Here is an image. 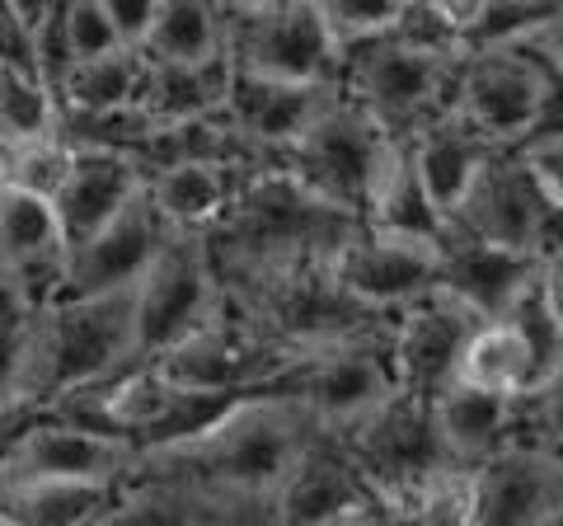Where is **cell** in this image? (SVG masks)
Returning <instances> with one entry per match:
<instances>
[{
	"label": "cell",
	"mask_w": 563,
	"mask_h": 526,
	"mask_svg": "<svg viewBox=\"0 0 563 526\" xmlns=\"http://www.w3.org/2000/svg\"><path fill=\"white\" fill-rule=\"evenodd\" d=\"M554 6H536V0H474L465 20V57L470 52H503V47H531L536 33L544 29Z\"/></svg>",
	"instance_id": "35"
},
{
	"label": "cell",
	"mask_w": 563,
	"mask_h": 526,
	"mask_svg": "<svg viewBox=\"0 0 563 526\" xmlns=\"http://www.w3.org/2000/svg\"><path fill=\"white\" fill-rule=\"evenodd\" d=\"M314 432L320 418L301 399H258L198 442L146 456L132 475L188 484L211 498H277Z\"/></svg>",
	"instance_id": "2"
},
{
	"label": "cell",
	"mask_w": 563,
	"mask_h": 526,
	"mask_svg": "<svg viewBox=\"0 0 563 526\" xmlns=\"http://www.w3.org/2000/svg\"><path fill=\"white\" fill-rule=\"evenodd\" d=\"M132 494V480H43L5 484L0 517L10 526H103Z\"/></svg>",
	"instance_id": "24"
},
{
	"label": "cell",
	"mask_w": 563,
	"mask_h": 526,
	"mask_svg": "<svg viewBox=\"0 0 563 526\" xmlns=\"http://www.w3.org/2000/svg\"><path fill=\"white\" fill-rule=\"evenodd\" d=\"M395 391L399 385H395V362H390V329L372 339L333 343L296 366V399L324 428H352L362 414L385 405Z\"/></svg>",
	"instance_id": "12"
},
{
	"label": "cell",
	"mask_w": 563,
	"mask_h": 526,
	"mask_svg": "<svg viewBox=\"0 0 563 526\" xmlns=\"http://www.w3.org/2000/svg\"><path fill=\"white\" fill-rule=\"evenodd\" d=\"M132 348H136V287L90 296V302L43 306L20 405L52 409L70 395L99 391V385L118 381L132 366Z\"/></svg>",
	"instance_id": "3"
},
{
	"label": "cell",
	"mask_w": 563,
	"mask_h": 526,
	"mask_svg": "<svg viewBox=\"0 0 563 526\" xmlns=\"http://www.w3.org/2000/svg\"><path fill=\"white\" fill-rule=\"evenodd\" d=\"M263 169H282V165H263V161H184L174 169L151 174L146 188L161 217L169 221V231L179 235H207L217 231L221 217L235 207V198L250 188Z\"/></svg>",
	"instance_id": "21"
},
{
	"label": "cell",
	"mask_w": 563,
	"mask_h": 526,
	"mask_svg": "<svg viewBox=\"0 0 563 526\" xmlns=\"http://www.w3.org/2000/svg\"><path fill=\"white\" fill-rule=\"evenodd\" d=\"M231 72L320 85L339 80V43L320 6H225Z\"/></svg>",
	"instance_id": "9"
},
{
	"label": "cell",
	"mask_w": 563,
	"mask_h": 526,
	"mask_svg": "<svg viewBox=\"0 0 563 526\" xmlns=\"http://www.w3.org/2000/svg\"><path fill=\"white\" fill-rule=\"evenodd\" d=\"M146 57V52H141ZM225 90H231V57H217L207 66H155L146 62L141 90L132 109L151 122H198L217 118L225 109Z\"/></svg>",
	"instance_id": "26"
},
{
	"label": "cell",
	"mask_w": 563,
	"mask_h": 526,
	"mask_svg": "<svg viewBox=\"0 0 563 526\" xmlns=\"http://www.w3.org/2000/svg\"><path fill=\"white\" fill-rule=\"evenodd\" d=\"M409 142H413V161H418L422 184H428V198L437 202V212L451 221V212L465 202V193L474 188L479 169L488 165V155L498 146L484 142V136L455 113L437 118L432 128H422Z\"/></svg>",
	"instance_id": "25"
},
{
	"label": "cell",
	"mask_w": 563,
	"mask_h": 526,
	"mask_svg": "<svg viewBox=\"0 0 563 526\" xmlns=\"http://www.w3.org/2000/svg\"><path fill=\"white\" fill-rule=\"evenodd\" d=\"M432 414H437V432H442L446 461H455V465L479 470L493 461V456H503L507 447L521 442L517 399L474 391L465 381L446 385V391L432 399Z\"/></svg>",
	"instance_id": "23"
},
{
	"label": "cell",
	"mask_w": 563,
	"mask_h": 526,
	"mask_svg": "<svg viewBox=\"0 0 563 526\" xmlns=\"http://www.w3.org/2000/svg\"><path fill=\"white\" fill-rule=\"evenodd\" d=\"M62 43H66V57L70 66H85V62H99V57H113L122 52V39L109 20V6L103 0H80V6H62Z\"/></svg>",
	"instance_id": "38"
},
{
	"label": "cell",
	"mask_w": 563,
	"mask_h": 526,
	"mask_svg": "<svg viewBox=\"0 0 563 526\" xmlns=\"http://www.w3.org/2000/svg\"><path fill=\"white\" fill-rule=\"evenodd\" d=\"M0 526H10V522H5V517H0Z\"/></svg>",
	"instance_id": "51"
},
{
	"label": "cell",
	"mask_w": 563,
	"mask_h": 526,
	"mask_svg": "<svg viewBox=\"0 0 563 526\" xmlns=\"http://www.w3.org/2000/svg\"><path fill=\"white\" fill-rule=\"evenodd\" d=\"M5 165H10V142H0V179H5Z\"/></svg>",
	"instance_id": "48"
},
{
	"label": "cell",
	"mask_w": 563,
	"mask_h": 526,
	"mask_svg": "<svg viewBox=\"0 0 563 526\" xmlns=\"http://www.w3.org/2000/svg\"><path fill=\"white\" fill-rule=\"evenodd\" d=\"M372 489H366L357 461L343 442L339 428L314 432V442L296 461L287 484L277 489V526H329L357 507H372Z\"/></svg>",
	"instance_id": "18"
},
{
	"label": "cell",
	"mask_w": 563,
	"mask_h": 526,
	"mask_svg": "<svg viewBox=\"0 0 563 526\" xmlns=\"http://www.w3.org/2000/svg\"><path fill=\"white\" fill-rule=\"evenodd\" d=\"M70 165H76V146H70L62 132H52V136H38V142L10 146L5 179H10L14 188L33 193V198L57 202V193H62L66 179H70Z\"/></svg>",
	"instance_id": "37"
},
{
	"label": "cell",
	"mask_w": 563,
	"mask_h": 526,
	"mask_svg": "<svg viewBox=\"0 0 563 526\" xmlns=\"http://www.w3.org/2000/svg\"><path fill=\"white\" fill-rule=\"evenodd\" d=\"M141 52L155 66H207L225 57V6H161Z\"/></svg>",
	"instance_id": "30"
},
{
	"label": "cell",
	"mask_w": 563,
	"mask_h": 526,
	"mask_svg": "<svg viewBox=\"0 0 563 526\" xmlns=\"http://www.w3.org/2000/svg\"><path fill=\"white\" fill-rule=\"evenodd\" d=\"M320 14L333 33V43H339V62H343V52L385 39L395 29L399 6L395 0H333V6H320Z\"/></svg>",
	"instance_id": "39"
},
{
	"label": "cell",
	"mask_w": 563,
	"mask_h": 526,
	"mask_svg": "<svg viewBox=\"0 0 563 526\" xmlns=\"http://www.w3.org/2000/svg\"><path fill=\"white\" fill-rule=\"evenodd\" d=\"M550 526H563V517H554V522H550Z\"/></svg>",
	"instance_id": "50"
},
{
	"label": "cell",
	"mask_w": 563,
	"mask_h": 526,
	"mask_svg": "<svg viewBox=\"0 0 563 526\" xmlns=\"http://www.w3.org/2000/svg\"><path fill=\"white\" fill-rule=\"evenodd\" d=\"M146 188V169L118 151H85L76 146V165H70V179L57 193V221L66 235V250L76 254L80 244H90L103 226H113L128 202Z\"/></svg>",
	"instance_id": "22"
},
{
	"label": "cell",
	"mask_w": 563,
	"mask_h": 526,
	"mask_svg": "<svg viewBox=\"0 0 563 526\" xmlns=\"http://www.w3.org/2000/svg\"><path fill=\"white\" fill-rule=\"evenodd\" d=\"M554 517H563V475L550 447L517 442L479 465L474 526H550Z\"/></svg>",
	"instance_id": "20"
},
{
	"label": "cell",
	"mask_w": 563,
	"mask_h": 526,
	"mask_svg": "<svg viewBox=\"0 0 563 526\" xmlns=\"http://www.w3.org/2000/svg\"><path fill=\"white\" fill-rule=\"evenodd\" d=\"M141 76H146L141 47H122L113 57L70 66L66 80H62V95H57L62 118H109V113L132 109Z\"/></svg>",
	"instance_id": "29"
},
{
	"label": "cell",
	"mask_w": 563,
	"mask_h": 526,
	"mask_svg": "<svg viewBox=\"0 0 563 526\" xmlns=\"http://www.w3.org/2000/svg\"><path fill=\"white\" fill-rule=\"evenodd\" d=\"M409 526H474L479 522V470L446 461L399 507Z\"/></svg>",
	"instance_id": "32"
},
{
	"label": "cell",
	"mask_w": 563,
	"mask_h": 526,
	"mask_svg": "<svg viewBox=\"0 0 563 526\" xmlns=\"http://www.w3.org/2000/svg\"><path fill=\"white\" fill-rule=\"evenodd\" d=\"M103 6H109V20L118 29L122 47H146L151 29H155V14H161L155 0H103Z\"/></svg>",
	"instance_id": "42"
},
{
	"label": "cell",
	"mask_w": 563,
	"mask_h": 526,
	"mask_svg": "<svg viewBox=\"0 0 563 526\" xmlns=\"http://www.w3.org/2000/svg\"><path fill=\"white\" fill-rule=\"evenodd\" d=\"M174 235L179 231H169V221L161 217L151 188H141L128 202V212H122L113 226H103L90 244H80V250L70 254L57 302H90V296L136 287Z\"/></svg>",
	"instance_id": "14"
},
{
	"label": "cell",
	"mask_w": 563,
	"mask_h": 526,
	"mask_svg": "<svg viewBox=\"0 0 563 526\" xmlns=\"http://www.w3.org/2000/svg\"><path fill=\"white\" fill-rule=\"evenodd\" d=\"M366 226H376L385 235H399V240H418V244H437L446 231V217L437 212V202L428 198V184H422V174H418L409 136H395L390 161H385L380 184L372 193Z\"/></svg>",
	"instance_id": "27"
},
{
	"label": "cell",
	"mask_w": 563,
	"mask_h": 526,
	"mask_svg": "<svg viewBox=\"0 0 563 526\" xmlns=\"http://www.w3.org/2000/svg\"><path fill=\"white\" fill-rule=\"evenodd\" d=\"M517 414H521V442L531 447L563 442V358L544 372V381L531 395L517 399Z\"/></svg>",
	"instance_id": "40"
},
{
	"label": "cell",
	"mask_w": 563,
	"mask_h": 526,
	"mask_svg": "<svg viewBox=\"0 0 563 526\" xmlns=\"http://www.w3.org/2000/svg\"><path fill=\"white\" fill-rule=\"evenodd\" d=\"M465 20H470V6H461V0H442V6L409 0V6H399V14H395L390 39L404 43L409 52H422V57L461 62L465 57Z\"/></svg>",
	"instance_id": "34"
},
{
	"label": "cell",
	"mask_w": 563,
	"mask_h": 526,
	"mask_svg": "<svg viewBox=\"0 0 563 526\" xmlns=\"http://www.w3.org/2000/svg\"><path fill=\"white\" fill-rule=\"evenodd\" d=\"M390 146H395V136L385 132L362 103H352L343 95L301 142L282 155V169L306 193H314L320 202L366 221L380 169L390 161Z\"/></svg>",
	"instance_id": "5"
},
{
	"label": "cell",
	"mask_w": 563,
	"mask_h": 526,
	"mask_svg": "<svg viewBox=\"0 0 563 526\" xmlns=\"http://www.w3.org/2000/svg\"><path fill=\"white\" fill-rule=\"evenodd\" d=\"M540 142H563V72H554V66H550V76H544L540 113H536V128H531V142L526 146H540Z\"/></svg>",
	"instance_id": "43"
},
{
	"label": "cell",
	"mask_w": 563,
	"mask_h": 526,
	"mask_svg": "<svg viewBox=\"0 0 563 526\" xmlns=\"http://www.w3.org/2000/svg\"><path fill=\"white\" fill-rule=\"evenodd\" d=\"M503 320L521 329L526 343L536 348V358H540L544 372H550V366L563 358V329H559L554 310H550V302H544V292H540V273H536V283L512 302V310H507Z\"/></svg>",
	"instance_id": "41"
},
{
	"label": "cell",
	"mask_w": 563,
	"mask_h": 526,
	"mask_svg": "<svg viewBox=\"0 0 563 526\" xmlns=\"http://www.w3.org/2000/svg\"><path fill=\"white\" fill-rule=\"evenodd\" d=\"M339 99H343L339 80L291 85V80L231 72V90H225V109L221 113L250 146L268 151V155H287Z\"/></svg>",
	"instance_id": "16"
},
{
	"label": "cell",
	"mask_w": 563,
	"mask_h": 526,
	"mask_svg": "<svg viewBox=\"0 0 563 526\" xmlns=\"http://www.w3.org/2000/svg\"><path fill=\"white\" fill-rule=\"evenodd\" d=\"M461 62L422 57V52H409L385 33L376 43L343 52L339 85H343V95L352 103H362L390 136H418L422 128H432L437 118L451 113Z\"/></svg>",
	"instance_id": "4"
},
{
	"label": "cell",
	"mask_w": 563,
	"mask_h": 526,
	"mask_svg": "<svg viewBox=\"0 0 563 526\" xmlns=\"http://www.w3.org/2000/svg\"><path fill=\"white\" fill-rule=\"evenodd\" d=\"M329 273L357 306L390 315V320L404 306H413L428 292H437V283H442V277H437V244L385 235L366 221L352 231L343 250L333 254Z\"/></svg>",
	"instance_id": "13"
},
{
	"label": "cell",
	"mask_w": 563,
	"mask_h": 526,
	"mask_svg": "<svg viewBox=\"0 0 563 526\" xmlns=\"http://www.w3.org/2000/svg\"><path fill=\"white\" fill-rule=\"evenodd\" d=\"M57 128H62V109L57 95L47 90V80L0 72V142L24 146L38 142V136H52Z\"/></svg>",
	"instance_id": "36"
},
{
	"label": "cell",
	"mask_w": 563,
	"mask_h": 526,
	"mask_svg": "<svg viewBox=\"0 0 563 526\" xmlns=\"http://www.w3.org/2000/svg\"><path fill=\"white\" fill-rule=\"evenodd\" d=\"M217 315H221V283L217 269H211L207 240L174 235L161 250V259L151 263V273L136 283V348L128 372L161 362L169 348L202 335Z\"/></svg>",
	"instance_id": "6"
},
{
	"label": "cell",
	"mask_w": 563,
	"mask_h": 526,
	"mask_svg": "<svg viewBox=\"0 0 563 526\" xmlns=\"http://www.w3.org/2000/svg\"><path fill=\"white\" fill-rule=\"evenodd\" d=\"M66 235L47 198L0 179V277H10L33 306H52L66 277Z\"/></svg>",
	"instance_id": "17"
},
{
	"label": "cell",
	"mask_w": 563,
	"mask_h": 526,
	"mask_svg": "<svg viewBox=\"0 0 563 526\" xmlns=\"http://www.w3.org/2000/svg\"><path fill=\"white\" fill-rule=\"evenodd\" d=\"M550 451H554V461H559V475H563V442H554Z\"/></svg>",
	"instance_id": "49"
},
{
	"label": "cell",
	"mask_w": 563,
	"mask_h": 526,
	"mask_svg": "<svg viewBox=\"0 0 563 526\" xmlns=\"http://www.w3.org/2000/svg\"><path fill=\"white\" fill-rule=\"evenodd\" d=\"M329 526H376V503L372 507H357V513H347V517L329 522Z\"/></svg>",
	"instance_id": "47"
},
{
	"label": "cell",
	"mask_w": 563,
	"mask_h": 526,
	"mask_svg": "<svg viewBox=\"0 0 563 526\" xmlns=\"http://www.w3.org/2000/svg\"><path fill=\"white\" fill-rule=\"evenodd\" d=\"M231 498H211L202 489L169 484V480H141L132 475V494L103 526H217Z\"/></svg>",
	"instance_id": "31"
},
{
	"label": "cell",
	"mask_w": 563,
	"mask_h": 526,
	"mask_svg": "<svg viewBox=\"0 0 563 526\" xmlns=\"http://www.w3.org/2000/svg\"><path fill=\"white\" fill-rule=\"evenodd\" d=\"M357 217L320 202L287 169H263L235 198L217 231H207V254L221 287L263 283V277L333 263L357 231Z\"/></svg>",
	"instance_id": "1"
},
{
	"label": "cell",
	"mask_w": 563,
	"mask_h": 526,
	"mask_svg": "<svg viewBox=\"0 0 563 526\" xmlns=\"http://www.w3.org/2000/svg\"><path fill=\"white\" fill-rule=\"evenodd\" d=\"M526 165L536 169V179L544 184V193L554 198V207L563 212V142H540V146H526Z\"/></svg>",
	"instance_id": "44"
},
{
	"label": "cell",
	"mask_w": 563,
	"mask_h": 526,
	"mask_svg": "<svg viewBox=\"0 0 563 526\" xmlns=\"http://www.w3.org/2000/svg\"><path fill=\"white\" fill-rule=\"evenodd\" d=\"M38 315L43 306H33L10 277H0V409L20 405L33 362V339H38Z\"/></svg>",
	"instance_id": "33"
},
{
	"label": "cell",
	"mask_w": 563,
	"mask_h": 526,
	"mask_svg": "<svg viewBox=\"0 0 563 526\" xmlns=\"http://www.w3.org/2000/svg\"><path fill=\"white\" fill-rule=\"evenodd\" d=\"M531 52L544 62V66H554V72H563V6L550 10V20H544V29L536 33V43Z\"/></svg>",
	"instance_id": "45"
},
{
	"label": "cell",
	"mask_w": 563,
	"mask_h": 526,
	"mask_svg": "<svg viewBox=\"0 0 563 526\" xmlns=\"http://www.w3.org/2000/svg\"><path fill=\"white\" fill-rule=\"evenodd\" d=\"M357 461L372 498L385 507H404L432 470L446 465V447L437 432V414L428 399L395 391L385 405L362 414L352 428H339Z\"/></svg>",
	"instance_id": "8"
},
{
	"label": "cell",
	"mask_w": 563,
	"mask_h": 526,
	"mask_svg": "<svg viewBox=\"0 0 563 526\" xmlns=\"http://www.w3.org/2000/svg\"><path fill=\"white\" fill-rule=\"evenodd\" d=\"M479 320L465 302H455L451 292H428L422 302L404 306L390 325V362H395V385L413 399H432L455 385L465 362L470 339L479 335Z\"/></svg>",
	"instance_id": "11"
},
{
	"label": "cell",
	"mask_w": 563,
	"mask_h": 526,
	"mask_svg": "<svg viewBox=\"0 0 563 526\" xmlns=\"http://www.w3.org/2000/svg\"><path fill=\"white\" fill-rule=\"evenodd\" d=\"M136 465L141 461L128 442L66 424L52 409H38L0 465V489L43 480H132Z\"/></svg>",
	"instance_id": "15"
},
{
	"label": "cell",
	"mask_w": 563,
	"mask_h": 526,
	"mask_svg": "<svg viewBox=\"0 0 563 526\" xmlns=\"http://www.w3.org/2000/svg\"><path fill=\"white\" fill-rule=\"evenodd\" d=\"M455 381L474 385V391H488V395H503V399H526L544 381V366L517 325L488 320V325H479V335L470 339Z\"/></svg>",
	"instance_id": "28"
},
{
	"label": "cell",
	"mask_w": 563,
	"mask_h": 526,
	"mask_svg": "<svg viewBox=\"0 0 563 526\" xmlns=\"http://www.w3.org/2000/svg\"><path fill=\"white\" fill-rule=\"evenodd\" d=\"M540 263L498 250L488 240H474L465 231L446 226L442 240H437V277H442V292H451L455 302H465L479 320H503L512 302L536 283Z\"/></svg>",
	"instance_id": "19"
},
{
	"label": "cell",
	"mask_w": 563,
	"mask_h": 526,
	"mask_svg": "<svg viewBox=\"0 0 563 526\" xmlns=\"http://www.w3.org/2000/svg\"><path fill=\"white\" fill-rule=\"evenodd\" d=\"M540 292H544V302H550L554 320H559V329H563V244H559L554 254L540 259Z\"/></svg>",
	"instance_id": "46"
},
{
	"label": "cell",
	"mask_w": 563,
	"mask_h": 526,
	"mask_svg": "<svg viewBox=\"0 0 563 526\" xmlns=\"http://www.w3.org/2000/svg\"><path fill=\"white\" fill-rule=\"evenodd\" d=\"M446 226L498 244V250L526 254L536 263L563 244V212L536 179V169L526 165L521 151H493Z\"/></svg>",
	"instance_id": "7"
},
{
	"label": "cell",
	"mask_w": 563,
	"mask_h": 526,
	"mask_svg": "<svg viewBox=\"0 0 563 526\" xmlns=\"http://www.w3.org/2000/svg\"><path fill=\"white\" fill-rule=\"evenodd\" d=\"M544 76H550V66H544L531 47L470 52L461 62V72H455L451 113L470 122V128L498 151H521L531 142Z\"/></svg>",
	"instance_id": "10"
}]
</instances>
